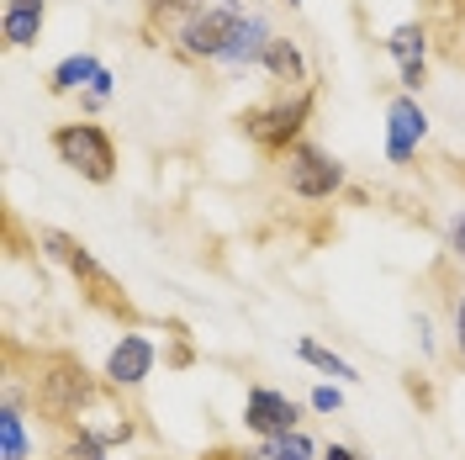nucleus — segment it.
<instances>
[{
	"label": "nucleus",
	"instance_id": "f257e3e1",
	"mask_svg": "<svg viewBox=\"0 0 465 460\" xmlns=\"http://www.w3.org/2000/svg\"><path fill=\"white\" fill-rule=\"evenodd\" d=\"M43 249H48V255H54L58 265L80 281V291H85L95 307H106V313H116V317H133V302H127L122 286H116L112 275L90 259V249L80 244V238H69V233H58V228H43Z\"/></svg>",
	"mask_w": 465,
	"mask_h": 460
},
{
	"label": "nucleus",
	"instance_id": "f03ea898",
	"mask_svg": "<svg viewBox=\"0 0 465 460\" xmlns=\"http://www.w3.org/2000/svg\"><path fill=\"white\" fill-rule=\"evenodd\" d=\"M54 154L74 175H85L90 185H106L116 175V144H112V133L95 127V122H64L54 133Z\"/></svg>",
	"mask_w": 465,
	"mask_h": 460
},
{
	"label": "nucleus",
	"instance_id": "7ed1b4c3",
	"mask_svg": "<svg viewBox=\"0 0 465 460\" xmlns=\"http://www.w3.org/2000/svg\"><path fill=\"white\" fill-rule=\"evenodd\" d=\"M95 403V381L85 375V365L80 360H54L48 371L37 375V407L48 413V418H58V424H74L85 407Z\"/></svg>",
	"mask_w": 465,
	"mask_h": 460
},
{
	"label": "nucleus",
	"instance_id": "20e7f679",
	"mask_svg": "<svg viewBox=\"0 0 465 460\" xmlns=\"http://www.w3.org/2000/svg\"><path fill=\"white\" fill-rule=\"evenodd\" d=\"M307 116H312V90H296L286 101H275V106H260V112L243 116V127H249V138L270 154H281V148H296V133L307 127Z\"/></svg>",
	"mask_w": 465,
	"mask_h": 460
},
{
	"label": "nucleus",
	"instance_id": "39448f33",
	"mask_svg": "<svg viewBox=\"0 0 465 460\" xmlns=\"http://www.w3.org/2000/svg\"><path fill=\"white\" fill-rule=\"evenodd\" d=\"M243 11H223V5H202L196 16H185L174 27V48L191 58H223L232 43V27H238Z\"/></svg>",
	"mask_w": 465,
	"mask_h": 460
},
{
	"label": "nucleus",
	"instance_id": "423d86ee",
	"mask_svg": "<svg viewBox=\"0 0 465 460\" xmlns=\"http://www.w3.org/2000/svg\"><path fill=\"white\" fill-rule=\"evenodd\" d=\"M286 180L296 196H307V202H322V196H333L339 185H344V165L339 159H328L322 148L312 144H296L291 148V165H286Z\"/></svg>",
	"mask_w": 465,
	"mask_h": 460
},
{
	"label": "nucleus",
	"instance_id": "0eeeda50",
	"mask_svg": "<svg viewBox=\"0 0 465 460\" xmlns=\"http://www.w3.org/2000/svg\"><path fill=\"white\" fill-rule=\"evenodd\" d=\"M423 138H429V112L418 106V95H397L386 106V159L391 165H407Z\"/></svg>",
	"mask_w": 465,
	"mask_h": 460
},
{
	"label": "nucleus",
	"instance_id": "6e6552de",
	"mask_svg": "<svg viewBox=\"0 0 465 460\" xmlns=\"http://www.w3.org/2000/svg\"><path fill=\"white\" fill-rule=\"evenodd\" d=\"M243 424L254 434H264V439L291 434L296 429V403H291L286 392H275V386H254L249 403H243Z\"/></svg>",
	"mask_w": 465,
	"mask_h": 460
},
{
	"label": "nucleus",
	"instance_id": "1a4fd4ad",
	"mask_svg": "<svg viewBox=\"0 0 465 460\" xmlns=\"http://www.w3.org/2000/svg\"><path fill=\"white\" fill-rule=\"evenodd\" d=\"M386 54L402 64V85L407 90H423V80H429V27L402 22V27L386 37Z\"/></svg>",
	"mask_w": 465,
	"mask_h": 460
},
{
	"label": "nucleus",
	"instance_id": "9d476101",
	"mask_svg": "<svg viewBox=\"0 0 465 460\" xmlns=\"http://www.w3.org/2000/svg\"><path fill=\"white\" fill-rule=\"evenodd\" d=\"M270 43H275V32H270V22H264L260 11H243V16H238V27H232L228 54L217 58V64H228V69H254V64H264V54H270Z\"/></svg>",
	"mask_w": 465,
	"mask_h": 460
},
{
	"label": "nucleus",
	"instance_id": "9b49d317",
	"mask_svg": "<svg viewBox=\"0 0 465 460\" xmlns=\"http://www.w3.org/2000/svg\"><path fill=\"white\" fill-rule=\"evenodd\" d=\"M153 371V345L143 334H122V345L106 355V381L112 386H143Z\"/></svg>",
	"mask_w": 465,
	"mask_h": 460
},
{
	"label": "nucleus",
	"instance_id": "f8f14e48",
	"mask_svg": "<svg viewBox=\"0 0 465 460\" xmlns=\"http://www.w3.org/2000/svg\"><path fill=\"white\" fill-rule=\"evenodd\" d=\"M48 22V0H5V43L11 48H37Z\"/></svg>",
	"mask_w": 465,
	"mask_h": 460
},
{
	"label": "nucleus",
	"instance_id": "ddd939ff",
	"mask_svg": "<svg viewBox=\"0 0 465 460\" xmlns=\"http://www.w3.org/2000/svg\"><path fill=\"white\" fill-rule=\"evenodd\" d=\"M106 75H112V69H106V64H101L95 54H69V58H64V64L54 69L48 90H54V95H69V90H95L101 80H106Z\"/></svg>",
	"mask_w": 465,
	"mask_h": 460
},
{
	"label": "nucleus",
	"instance_id": "4468645a",
	"mask_svg": "<svg viewBox=\"0 0 465 460\" xmlns=\"http://www.w3.org/2000/svg\"><path fill=\"white\" fill-rule=\"evenodd\" d=\"M260 69L270 80H281V85H296V90L307 85V54H302L291 37H275V43H270V54H264Z\"/></svg>",
	"mask_w": 465,
	"mask_h": 460
},
{
	"label": "nucleus",
	"instance_id": "2eb2a0df",
	"mask_svg": "<svg viewBox=\"0 0 465 460\" xmlns=\"http://www.w3.org/2000/svg\"><path fill=\"white\" fill-rule=\"evenodd\" d=\"M32 455V439L27 424H22V407L5 403L0 407V460H27Z\"/></svg>",
	"mask_w": 465,
	"mask_h": 460
},
{
	"label": "nucleus",
	"instance_id": "dca6fc26",
	"mask_svg": "<svg viewBox=\"0 0 465 460\" xmlns=\"http://www.w3.org/2000/svg\"><path fill=\"white\" fill-rule=\"evenodd\" d=\"M249 460H312V439H307L302 429L275 434V439H264V445H260Z\"/></svg>",
	"mask_w": 465,
	"mask_h": 460
},
{
	"label": "nucleus",
	"instance_id": "f3484780",
	"mask_svg": "<svg viewBox=\"0 0 465 460\" xmlns=\"http://www.w3.org/2000/svg\"><path fill=\"white\" fill-rule=\"evenodd\" d=\"M296 355H302L307 365H318L322 375H339V381H360V375H354V365H349V360H339L333 349H322L318 339H302V345H296Z\"/></svg>",
	"mask_w": 465,
	"mask_h": 460
},
{
	"label": "nucleus",
	"instance_id": "a211bd4d",
	"mask_svg": "<svg viewBox=\"0 0 465 460\" xmlns=\"http://www.w3.org/2000/svg\"><path fill=\"white\" fill-rule=\"evenodd\" d=\"M64 460H106V439L95 429H80L69 445H64Z\"/></svg>",
	"mask_w": 465,
	"mask_h": 460
},
{
	"label": "nucleus",
	"instance_id": "6ab92c4d",
	"mask_svg": "<svg viewBox=\"0 0 465 460\" xmlns=\"http://www.w3.org/2000/svg\"><path fill=\"white\" fill-rule=\"evenodd\" d=\"M148 11H153V16H196L202 0H148Z\"/></svg>",
	"mask_w": 465,
	"mask_h": 460
},
{
	"label": "nucleus",
	"instance_id": "aec40b11",
	"mask_svg": "<svg viewBox=\"0 0 465 460\" xmlns=\"http://www.w3.org/2000/svg\"><path fill=\"white\" fill-rule=\"evenodd\" d=\"M312 407H318V413H339V407H344V392H339V386H318V392H312Z\"/></svg>",
	"mask_w": 465,
	"mask_h": 460
},
{
	"label": "nucleus",
	"instance_id": "412c9836",
	"mask_svg": "<svg viewBox=\"0 0 465 460\" xmlns=\"http://www.w3.org/2000/svg\"><path fill=\"white\" fill-rule=\"evenodd\" d=\"M455 349H460V360H465V291H460V302H455Z\"/></svg>",
	"mask_w": 465,
	"mask_h": 460
},
{
	"label": "nucleus",
	"instance_id": "4be33fe9",
	"mask_svg": "<svg viewBox=\"0 0 465 460\" xmlns=\"http://www.w3.org/2000/svg\"><path fill=\"white\" fill-rule=\"evenodd\" d=\"M450 244H455V255L465 259V212H455V223H450Z\"/></svg>",
	"mask_w": 465,
	"mask_h": 460
},
{
	"label": "nucleus",
	"instance_id": "5701e85b",
	"mask_svg": "<svg viewBox=\"0 0 465 460\" xmlns=\"http://www.w3.org/2000/svg\"><path fill=\"white\" fill-rule=\"evenodd\" d=\"M322 460H360V455H354L349 445H328V450H322Z\"/></svg>",
	"mask_w": 465,
	"mask_h": 460
},
{
	"label": "nucleus",
	"instance_id": "b1692460",
	"mask_svg": "<svg viewBox=\"0 0 465 460\" xmlns=\"http://www.w3.org/2000/svg\"><path fill=\"white\" fill-rule=\"evenodd\" d=\"M286 5H307V0H286Z\"/></svg>",
	"mask_w": 465,
	"mask_h": 460
}]
</instances>
